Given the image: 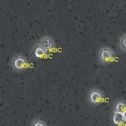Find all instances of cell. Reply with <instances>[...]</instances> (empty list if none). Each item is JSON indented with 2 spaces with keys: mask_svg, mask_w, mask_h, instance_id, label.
Segmentation results:
<instances>
[{
  "mask_svg": "<svg viewBox=\"0 0 126 126\" xmlns=\"http://www.w3.org/2000/svg\"><path fill=\"white\" fill-rule=\"evenodd\" d=\"M116 58V53L108 47H103L99 52V59L103 64L111 63Z\"/></svg>",
  "mask_w": 126,
  "mask_h": 126,
  "instance_id": "1",
  "label": "cell"
},
{
  "mask_svg": "<svg viewBox=\"0 0 126 126\" xmlns=\"http://www.w3.org/2000/svg\"><path fill=\"white\" fill-rule=\"evenodd\" d=\"M104 99V94L98 89H93L88 94V100L91 104L97 105L101 103Z\"/></svg>",
  "mask_w": 126,
  "mask_h": 126,
  "instance_id": "2",
  "label": "cell"
},
{
  "mask_svg": "<svg viewBox=\"0 0 126 126\" xmlns=\"http://www.w3.org/2000/svg\"><path fill=\"white\" fill-rule=\"evenodd\" d=\"M28 61L25 57L22 56H17L12 61V66L17 71H24L27 66Z\"/></svg>",
  "mask_w": 126,
  "mask_h": 126,
  "instance_id": "3",
  "label": "cell"
},
{
  "mask_svg": "<svg viewBox=\"0 0 126 126\" xmlns=\"http://www.w3.org/2000/svg\"><path fill=\"white\" fill-rule=\"evenodd\" d=\"M39 44L41 45L47 50V52L51 51L54 47V42L51 38L49 37H44L41 39Z\"/></svg>",
  "mask_w": 126,
  "mask_h": 126,
  "instance_id": "4",
  "label": "cell"
},
{
  "mask_svg": "<svg viewBox=\"0 0 126 126\" xmlns=\"http://www.w3.org/2000/svg\"><path fill=\"white\" fill-rule=\"evenodd\" d=\"M48 52L41 45L38 44L34 47L32 51L33 56L36 58H42L44 57Z\"/></svg>",
  "mask_w": 126,
  "mask_h": 126,
  "instance_id": "5",
  "label": "cell"
},
{
  "mask_svg": "<svg viewBox=\"0 0 126 126\" xmlns=\"http://www.w3.org/2000/svg\"><path fill=\"white\" fill-rule=\"evenodd\" d=\"M112 122L115 126H119L126 122L124 114L114 112L112 116Z\"/></svg>",
  "mask_w": 126,
  "mask_h": 126,
  "instance_id": "6",
  "label": "cell"
},
{
  "mask_svg": "<svg viewBox=\"0 0 126 126\" xmlns=\"http://www.w3.org/2000/svg\"><path fill=\"white\" fill-rule=\"evenodd\" d=\"M126 111V103L124 101H117L114 105V112L124 114Z\"/></svg>",
  "mask_w": 126,
  "mask_h": 126,
  "instance_id": "7",
  "label": "cell"
},
{
  "mask_svg": "<svg viewBox=\"0 0 126 126\" xmlns=\"http://www.w3.org/2000/svg\"><path fill=\"white\" fill-rule=\"evenodd\" d=\"M119 47L122 50L126 52V34L124 35L121 37L119 42Z\"/></svg>",
  "mask_w": 126,
  "mask_h": 126,
  "instance_id": "8",
  "label": "cell"
},
{
  "mask_svg": "<svg viewBox=\"0 0 126 126\" xmlns=\"http://www.w3.org/2000/svg\"><path fill=\"white\" fill-rule=\"evenodd\" d=\"M32 126H46V124L42 120H36L33 122Z\"/></svg>",
  "mask_w": 126,
  "mask_h": 126,
  "instance_id": "9",
  "label": "cell"
},
{
  "mask_svg": "<svg viewBox=\"0 0 126 126\" xmlns=\"http://www.w3.org/2000/svg\"><path fill=\"white\" fill-rule=\"evenodd\" d=\"M124 116L125 119H126V111L124 112Z\"/></svg>",
  "mask_w": 126,
  "mask_h": 126,
  "instance_id": "10",
  "label": "cell"
}]
</instances>
